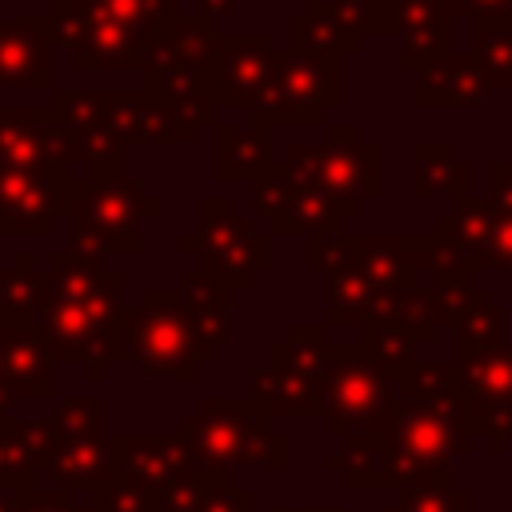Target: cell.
<instances>
[{
    "mask_svg": "<svg viewBox=\"0 0 512 512\" xmlns=\"http://www.w3.org/2000/svg\"><path fill=\"white\" fill-rule=\"evenodd\" d=\"M120 288L124 276L108 268L104 256L56 252L48 268H40L32 300V324L40 328L48 352L60 360H80L92 376H104V368L124 356Z\"/></svg>",
    "mask_w": 512,
    "mask_h": 512,
    "instance_id": "6da1fadb",
    "label": "cell"
},
{
    "mask_svg": "<svg viewBox=\"0 0 512 512\" xmlns=\"http://www.w3.org/2000/svg\"><path fill=\"white\" fill-rule=\"evenodd\" d=\"M48 20L76 72H140L180 0H52Z\"/></svg>",
    "mask_w": 512,
    "mask_h": 512,
    "instance_id": "7a4b0ae2",
    "label": "cell"
},
{
    "mask_svg": "<svg viewBox=\"0 0 512 512\" xmlns=\"http://www.w3.org/2000/svg\"><path fill=\"white\" fill-rule=\"evenodd\" d=\"M164 200L148 192L140 176H112V180H72L68 188V252L80 256H136L144 248L140 220L160 216Z\"/></svg>",
    "mask_w": 512,
    "mask_h": 512,
    "instance_id": "3957f363",
    "label": "cell"
},
{
    "mask_svg": "<svg viewBox=\"0 0 512 512\" xmlns=\"http://www.w3.org/2000/svg\"><path fill=\"white\" fill-rule=\"evenodd\" d=\"M396 492L420 480L448 476V464L472 448V424L464 400H424L396 388L392 428L384 436Z\"/></svg>",
    "mask_w": 512,
    "mask_h": 512,
    "instance_id": "277c9868",
    "label": "cell"
},
{
    "mask_svg": "<svg viewBox=\"0 0 512 512\" xmlns=\"http://www.w3.org/2000/svg\"><path fill=\"white\" fill-rule=\"evenodd\" d=\"M224 32L216 20L192 12L180 16L144 56V92L156 96L160 104H168L172 112L204 124H216V104L208 100V68L212 56L220 48Z\"/></svg>",
    "mask_w": 512,
    "mask_h": 512,
    "instance_id": "5b68a950",
    "label": "cell"
},
{
    "mask_svg": "<svg viewBox=\"0 0 512 512\" xmlns=\"http://www.w3.org/2000/svg\"><path fill=\"white\" fill-rule=\"evenodd\" d=\"M288 176L320 188L340 204L348 220L380 196V144L360 132V124H328L316 144L292 140L284 156Z\"/></svg>",
    "mask_w": 512,
    "mask_h": 512,
    "instance_id": "8992f818",
    "label": "cell"
},
{
    "mask_svg": "<svg viewBox=\"0 0 512 512\" xmlns=\"http://www.w3.org/2000/svg\"><path fill=\"white\" fill-rule=\"evenodd\" d=\"M180 252H192L196 268L220 276L240 292L256 280V272L272 268V232H260L232 196H200L196 228L180 236Z\"/></svg>",
    "mask_w": 512,
    "mask_h": 512,
    "instance_id": "52a82bcc",
    "label": "cell"
},
{
    "mask_svg": "<svg viewBox=\"0 0 512 512\" xmlns=\"http://www.w3.org/2000/svg\"><path fill=\"white\" fill-rule=\"evenodd\" d=\"M124 356L136 360L148 376H180L192 380L208 360L200 332L176 288H148L136 308L120 316Z\"/></svg>",
    "mask_w": 512,
    "mask_h": 512,
    "instance_id": "ba28073f",
    "label": "cell"
},
{
    "mask_svg": "<svg viewBox=\"0 0 512 512\" xmlns=\"http://www.w3.org/2000/svg\"><path fill=\"white\" fill-rule=\"evenodd\" d=\"M396 412V372L380 364L364 344L340 348V364L324 388L320 416L332 436H388Z\"/></svg>",
    "mask_w": 512,
    "mask_h": 512,
    "instance_id": "9c48e42d",
    "label": "cell"
},
{
    "mask_svg": "<svg viewBox=\"0 0 512 512\" xmlns=\"http://www.w3.org/2000/svg\"><path fill=\"white\" fill-rule=\"evenodd\" d=\"M344 104L340 56L276 52L268 84L252 108L256 124H324L332 108Z\"/></svg>",
    "mask_w": 512,
    "mask_h": 512,
    "instance_id": "30bf717a",
    "label": "cell"
},
{
    "mask_svg": "<svg viewBox=\"0 0 512 512\" xmlns=\"http://www.w3.org/2000/svg\"><path fill=\"white\" fill-rule=\"evenodd\" d=\"M336 364H340V348L324 344L320 328L296 324L288 340L272 344V364L252 372L256 400L272 412H292V416L320 412V400Z\"/></svg>",
    "mask_w": 512,
    "mask_h": 512,
    "instance_id": "8fae6325",
    "label": "cell"
},
{
    "mask_svg": "<svg viewBox=\"0 0 512 512\" xmlns=\"http://www.w3.org/2000/svg\"><path fill=\"white\" fill-rule=\"evenodd\" d=\"M52 112L60 124V144L68 164L84 168L88 180H112L124 176V152L128 144L120 140V132L112 128L108 112H104V96L100 88H56L52 92Z\"/></svg>",
    "mask_w": 512,
    "mask_h": 512,
    "instance_id": "7c38bea8",
    "label": "cell"
},
{
    "mask_svg": "<svg viewBox=\"0 0 512 512\" xmlns=\"http://www.w3.org/2000/svg\"><path fill=\"white\" fill-rule=\"evenodd\" d=\"M252 208L272 224L276 236H304L312 240H340L348 216L340 212V204L332 196H324L320 188L288 176L284 160L272 168V176L252 184Z\"/></svg>",
    "mask_w": 512,
    "mask_h": 512,
    "instance_id": "4fadbf2b",
    "label": "cell"
},
{
    "mask_svg": "<svg viewBox=\"0 0 512 512\" xmlns=\"http://www.w3.org/2000/svg\"><path fill=\"white\" fill-rule=\"evenodd\" d=\"M0 176H40L60 184L76 180L52 104H0Z\"/></svg>",
    "mask_w": 512,
    "mask_h": 512,
    "instance_id": "5bb4252c",
    "label": "cell"
},
{
    "mask_svg": "<svg viewBox=\"0 0 512 512\" xmlns=\"http://www.w3.org/2000/svg\"><path fill=\"white\" fill-rule=\"evenodd\" d=\"M452 16L436 0H368V32L376 36H400L396 68L400 72H424L436 60L452 56Z\"/></svg>",
    "mask_w": 512,
    "mask_h": 512,
    "instance_id": "9a60e30c",
    "label": "cell"
},
{
    "mask_svg": "<svg viewBox=\"0 0 512 512\" xmlns=\"http://www.w3.org/2000/svg\"><path fill=\"white\" fill-rule=\"evenodd\" d=\"M460 368V400L472 432L488 440L492 452L512 444V348H488L472 356H456Z\"/></svg>",
    "mask_w": 512,
    "mask_h": 512,
    "instance_id": "2e32d148",
    "label": "cell"
},
{
    "mask_svg": "<svg viewBox=\"0 0 512 512\" xmlns=\"http://www.w3.org/2000/svg\"><path fill=\"white\" fill-rule=\"evenodd\" d=\"M272 36L248 32V36H224L212 68H208V100L216 108H256L268 72H272Z\"/></svg>",
    "mask_w": 512,
    "mask_h": 512,
    "instance_id": "e0dca14e",
    "label": "cell"
},
{
    "mask_svg": "<svg viewBox=\"0 0 512 512\" xmlns=\"http://www.w3.org/2000/svg\"><path fill=\"white\" fill-rule=\"evenodd\" d=\"M368 36V0H308L288 20V52L352 56Z\"/></svg>",
    "mask_w": 512,
    "mask_h": 512,
    "instance_id": "ac0fdd59",
    "label": "cell"
},
{
    "mask_svg": "<svg viewBox=\"0 0 512 512\" xmlns=\"http://www.w3.org/2000/svg\"><path fill=\"white\" fill-rule=\"evenodd\" d=\"M52 20L48 16H12L0 20V92H56L52 88Z\"/></svg>",
    "mask_w": 512,
    "mask_h": 512,
    "instance_id": "d6986e66",
    "label": "cell"
},
{
    "mask_svg": "<svg viewBox=\"0 0 512 512\" xmlns=\"http://www.w3.org/2000/svg\"><path fill=\"white\" fill-rule=\"evenodd\" d=\"M68 184L40 176H0V236H48L68 216Z\"/></svg>",
    "mask_w": 512,
    "mask_h": 512,
    "instance_id": "ffe728a7",
    "label": "cell"
},
{
    "mask_svg": "<svg viewBox=\"0 0 512 512\" xmlns=\"http://www.w3.org/2000/svg\"><path fill=\"white\" fill-rule=\"evenodd\" d=\"M104 112L124 144H196L200 124L172 112L156 96L140 92H100Z\"/></svg>",
    "mask_w": 512,
    "mask_h": 512,
    "instance_id": "44dd1931",
    "label": "cell"
},
{
    "mask_svg": "<svg viewBox=\"0 0 512 512\" xmlns=\"http://www.w3.org/2000/svg\"><path fill=\"white\" fill-rule=\"evenodd\" d=\"M52 368L48 344L36 324L28 320H0V408L16 396H48Z\"/></svg>",
    "mask_w": 512,
    "mask_h": 512,
    "instance_id": "7402d4cb",
    "label": "cell"
},
{
    "mask_svg": "<svg viewBox=\"0 0 512 512\" xmlns=\"http://www.w3.org/2000/svg\"><path fill=\"white\" fill-rule=\"evenodd\" d=\"M176 292L200 332V344H204V356L212 360L224 344H228V316H232V296L236 288L224 284L220 276L204 272V268H184L180 280H176Z\"/></svg>",
    "mask_w": 512,
    "mask_h": 512,
    "instance_id": "603a6c76",
    "label": "cell"
},
{
    "mask_svg": "<svg viewBox=\"0 0 512 512\" xmlns=\"http://www.w3.org/2000/svg\"><path fill=\"white\" fill-rule=\"evenodd\" d=\"M488 96H492V88L468 52H452L416 76L420 108H480Z\"/></svg>",
    "mask_w": 512,
    "mask_h": 512,
    "instance_id": "cb8c5ba5",
    "label": "cell"
},
{
    "mask_svg": "<svg viewBox=\"0 0 512 512\" xmlns=\"http://www.w3.org/2000/svg\"><path fill=\"white\" fill-rule=\"evenodd\" d=\"M280 160H272V128L268 124H216V180H264Z\"/></svg>",
    "mask_w": 512,
    "mask_h": 512,
    "instance_id": "d4e9b609",
    "label": "cell"
},
{
    "mask_svg": "<svg viewBox=\"0 0 512 512\" xmlns=\"http://www.w3.org/2000/svg\"><path fill=\"white\" fill-rule=\"evenodd\" d=\"M412 184L420 200L452 196V204H460L464 196H472V168L468 160H460L452 140H420L412 152Z\"/></svg>",
    "mask_w": 512,
    "mask_h": 512,
    "instance_id": "484cf974",
    "label": "cell"
},
{
    "mask_svg": "<svg viewBox=\"0 0 512 512\" xmlns=\"http://www.w3.org/2000/svg\"><path fill=\"white\" fill-rule=\"evenodd\" d=\"M452 344H456V356L504 348L508 344V312L484 288H472L452 316Z\"/></svg>",
    "mask_w": 512,
    "mask_h": 512,
    "instance_id": "4316f807",
    "label": "cell"
},
{
    "mask_svg": "<svg viewBox=\"0 0 512 512\" xmlns=\"http://www.w3.org/2000/svg\"><path fill=\"white\" fill-rule=\"evenodd\" d=\"M468 56L492 92H512V20H468Z\"/></svg>",
    "mask_w": 512,
    "mask_h": 512,
    "instance_id": "83f0119b",
    "label": "cell"
},
{
    "mask_svg": "<svg viewBox=\"0 0 512 512\" xmlns=\"http://www.w3.org/2000/svg\"><path fill=\"white\" fill-rule=\"evenodd\" d=\"M36 276H40V264L32 260V252H16L12 264L0 268V316L4 320H28L32 324Z\"/></svg>",
    "mask_w": 512,
    "mask_h": 512,
    "instance_id": "f1b7e54d",
    "label": "cell"
},
{
    "mask_svg": "<svg viewBox=\"0 0 512 512\" xmlns=\"http://www.w3.org/2000/svg\"><path fill=\"white\" fill-rule=\"evenodd\" d=\"M396 512H472V492L456 488L452 476L420 480L396 492Z\"/></svg>",
    "mask_w": 512,
    "mask_h": 512,
    "instance_id": "f546056e",
    "label": "cell"
},
{
    "mask_svg": "<svg viewBox=\"0 0 512 512\" xmlns=\"http://www.w3.org/2000/svg\"><path fill=\"white\" fill-rule=\"evenodd\" d=\"M484 268L512 272V208H504V204H496L492 236H488V248H484Z\"/></svg>",
    "mask_w": 512,
    "mask_h": 512,
    "instance_id": "4dcf8cb0",
    "label": "cell"
},
{
    "mask_svg": "<svg viewBox=\"0 0 512 512\" xmlns=\"http://www.w3.org/2000/svg\"><path fill=\"white\" fill-rule=\"evenodd\" d=\"M488 192L496 204L512 208V160H492L488 164Z\"/></svg>",
    "mask_w": 512,
    "mask_h": 512,
    "instance_id": "1f68e13d",
    "label": "cell"
},
{
    "mask_svg": "<svg viewBox=\"0 0 512 512\" xmlns=\"http://www.w3.org/2000/svg\"><path fill=\"white\" fill-rule=\"evenodd\" d=\"M196 12L220 24L224 16H232V12H236V4H232V0H200V4H196Z\"/></svg>",
    "mask_w": 512,
    "mask_h": 512,
    "instance_id": "d6a6232c",
    "label": "cell"
},
{
    "mask_svg": "<svg viewBox=\"0 0 512 512\" xmlns=\"http://www.w3.org/2000/svg\"><path fill=\"white\" fill-rule=\"evenodd\" d=\"M384 512H396V508H384Z\"/></svg>",
    "mask_w": 512,
    "mask_h": 512,
    "instance_id": "836d02e7",
    "label": "cell"
}]
</instances>
